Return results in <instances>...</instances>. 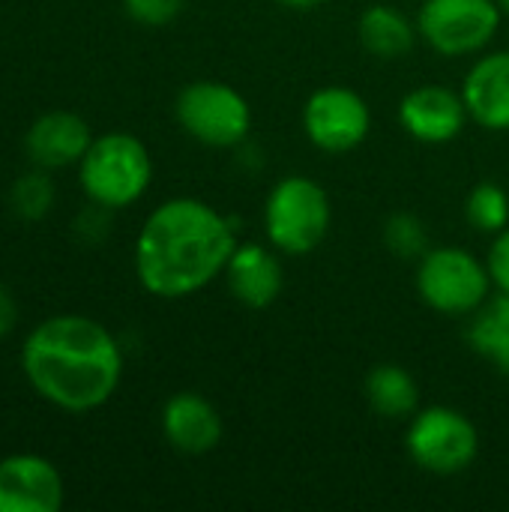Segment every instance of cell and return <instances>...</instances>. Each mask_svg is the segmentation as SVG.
Returning a JSON list of instances; mask_svg holds the SVG:
<instances>
[{"label":"cell","mask_w":509,"mask_h":512,"mask_svg":"<svg viewBox=\"0 0 509 512\" xmlns=\"http://www.w3.org/2000/svg\"><path fill=\"white\" fill-rule=\"evenodd\" d=\"M54 180L48 177V168L33 165L21 177H15L9 189V207L18 219L24 222H39L51 213L54 207Z\"/></svg>","instance_id":"cell-20"},{"label":"cell","mask_w":509,"mask_h":512,"mask_svg":"<svg viewBox=\"0 0 509 512\" xmlns=\"http://www.w3.org/2000/svg\"><path fill=\"white\" fill-rule=\"evenodd\" d=\"M498 3H501V9H504V15H507V18H509V0H498Z\"/></svg>","instance_id":"cell-27"},{"label":"cell","mask_w":509,"mask_h":512,"mask_svg":"<svg viewBox=\"0 0 509 512\" xmlns=\"http://www.w3.org/2000/svg\"><path fill=\"white\" fill-rule=\"evenodd\" d=\"M273 3H279L285 9H294V12H309V9H318L327 0H273Z\"/></svg>","instance_id":"cell-26"},{"label":"cell","mask_w":509,"mask_h":512,"mask_svg":"<svg viewBox=\"0 0 509 512\" xmlns=\"http://www.w3.org/2000/svg\"><path fill=\"white\" fill-rule=\"evenodd\" d=\"M465 219L477 234L495 237L509 225V192L492 180L477 183L465 198Z\"/></svg>","instance_id":"cell-19"},{"label":"cell","mask_w":509,"mask_h":512,"mask_svg":"<svg viewBox=\"0 0 509 512\" xmlns=\"http://www.w3.org/2000/svg\"><path fill=\"white\" fill-rule=\"evenodd\" d=\"M240 243L234 219L213 204L180 195L150 210L135 237V276L159 300H183L225 273Z\"/></svg>","instance_id":"cell-1"},{"label":"cell","mask_w":509,"mask_h":512,"mask_svg":"<svg viewBox=\"0 0 509 512\" xmlns=\"http://www.w3.org/2000/svg\"><path fill=\"white\" fill-rule=\"evenodd\" d=\"M468 345L509 378V294L489 297L468 321Z\"/></svg>","instance_id":"cell-18"},{"label":"cell","mask_w":509,"mask_h":512,"mask_svg":"<svg viewBox=\"0 0 509 512\" xmlns=\"http://www.w3.org/2000/svg\"><path fill=\"white\" fill-rule=\"evenodd\" d=\"M369 408L384 420H411L420 411V387L414 375L399 363H378L369 369L363 384Z\"/></svg>","instance_id":"cell-17"},{"label":"cell","mask_w":509,"mask_h":512,"mask_svg":"<svg viewBox=\"0 0 509 512\" xmlns=\"http://www.w3.org/2000/svg\"><path fill=\"white\" fill-rule=\"evenodd\" d=\"M384 246L390 249V255L402 258V261H420L432 243H429V231L426 222L414 213H393L384 222Z\"/></svg>","instance_id":"cell-21"},{"label":"cell","mask_w":509,"mask_h":512,"mask_svg":"<svg viewBox=\"0 0 509 512\" xmlns=\"http://www.w3.org/2000/svg\"><path fill=\"white\" fill-rule=\"evenodd\" d=\"M183 3L186 0H123V9L144 27H165L183 12Z\"/></svg>","instance_id":"cell-22"},{"label":"cell","mask_w":509,"mask_h":512,"mask_svg":"<svg viewBox=\"0 0 509 512\" xmlns=\"http://www.w3.org/2000/svg\"><path fill=\"white\" fill-rule=\"evenodd\" d=\"M108 207H99V204H93L90 201V207L87 210H81V216L75 219V234L84 240V243H99V240H105V234H108Z\"/></svg>","instance_id":"cell-24"},{"label":"cell","mask_w":509,"mask_h":512,"mask_svg":"<svg viewBox=\"0 0 509 512\" xmlns=\"http://www.w3.org/2000/svg\"><path fill=\"white\" fill-rule=\"evenodd\" d=\"M405 453L432 477L465 474L480 456V432L468 414L450 405L420 408L408 420Z\"/></svg>","instance_id":"cell-6"},{"label":"cell","mask_w":509,"mask_h":512,"mask_svg":"<svg viewBox=\"0 0 509 512\" xmlns=\"http://www.w3.org/2000/svg\"><path fill=\"white\" fill-rule=\"evenodd\" d=\"M486 267H489L495 291L509 294V225L492 237V246L486 252Z\"/></svg>","instance_id":"cell-23"},{"label":"cell","mask_w":509,"mask_h":512,"mask_svg":"<svg viewBox=\"0 0 509 512\" xmlns=\"http://www.w3.org/2000/svg\"><path fill=\"white\" fill-rule=\"evenodd\" d=\"M78 183L99 207H132L153 183V159L147 144L129 132H105L93 138L78 162Z\"/></svg>","instance_id":"cell-3"},{"label":"cell","mask_w":509,"mask_h":512,"mask_svg":"<svg viewBox=\"0 0 509 512\" xmlns=\"http://www.w3.org/2000/svg\"><path fill=\"white\" fill-rule=\"evenodd\" d=\"M66 489L54 462L36 453L0 459V512H57Z\"/></svg>","instance_id":"cell-11"},{"label":"cell","mask_w":509,"mask_h":512,"mask_svg":"<svg viewBox=\"0 0 509 512\" xmlns=\"http://www.w3.org/2000/svg\"><path fill=\"white\" fill-rule=\"evenodd\" d=\"M21 372L48 405L87 414L117 393L123 381V348L105 324L87 315H51L27 333Z\"/></svg>","instance_id":"cell-2"},{"label":"cell","mask_w":509,"mask_h":512,"mask_svg":"<svg viewBox=\"0 0 509 512\" xmlns=\"http://www.w3.org/2000/svg\"><path fill=\"white\" fill-rule=\"evenodd\" d=\"M225 285L231 297L246 309H267L285 288V270L279 252L264 243H237L225 264Z\"/></svg>","instance_id":"cell-12"},{"label":"cell","mask_w":509,"mask_h":512,"mask_svg":"<svg viewBox=\"0 0 509 512\" xmlns=\"http://www.w3.org/2000/svg\"><path fill=\"white\" fill-rule=\"evenodd\" d=\"M15 321H18L15 297L9 294V288H3V285H0V339H6V336L15 330Z\"/></svg>","instance_id":"cell-25"},{"label":"cell","mask_w":509,"mask_h":512,"mask_svg":"<svg viewBox=\"0 0 509 512\" xmlns=\"http://www.w3.org/2000/svg\"><path fill=\"white\" fill-rule=\"evenodd\" d=\"M180 129L204 147L234 150L252 132V108L246 96L225 81H192L174 99Z\"/></svg>","instance_id":"cell-7"},{"label":"cell","mask_w":509,"mask_h":512,"mask_svg":"<svg viewBox=\"0 0 509 512\" xmlns=\"http://www.w3.org/2000/svg\"><path fill=\"white\" fill-rule=\"evenodd\" d=\"M501 21L504 9L498 0H423L417 9V33L441 57L483 54Z\"/></svg>","instance_id":"cell-8"},{"label":"cell","mask_w":509,"mask_h":512,"mask_svg":"<svg viewBox=\"0 0 509 512\" xmlns=\"http://www.w3.org/2000/svg\"><path fill=\"white\" fill-rule=\"evenodd\" d=\"M468 120L462 90L444 84L414 87L399 102V126L420 144H450L465 132Z\"/></svg>","instance_id":"cell-10"},{"label":"cell","mask_w":509,"mask_h":512,"mask_svg":"<svg viewBox=\"0 0 509 512\" xmlns=\"http://www.w3.org/2000/svg\"><path fill=\"white\" fill-rule=\"evenodd\" d=\"M93 141V132L84 117L72 111H48L36 117L24 135V150L39 168H66L78 165Z\"/></svg>","instance_id":"cell-15"},{"label":"cell","mask_w":509,"mask_h":512,"mask_svg":"<svg viewBox=\"0 0 509 512\" xmlns=\"http://www.w3.org/2000/svg\"><path fill=\"white\" fill-rule=\"evenodd\" d=\"M303 132L312 147L330 156L357 150L372 132L369 102L342 84H327L315 90L303 105Z\"/></svg>","instance_id":"cell-9"},{"label":"cell","mask_w":509,"mask_h":512,"mask_svg":"<svg viewBox=\"0 0 509 512\" xmlns=\"http://www.w3.org/2000/svg\"><path fill=\"white\" fill-rule=\"evenodd\" d=\"M333 222L330 195L306 174L282 177L264 201V234L279 255H312Z\"/></svg>","instance_id":"cell-4"},{"label":"cell","mask_w":509,"mask_h":512,"mask_svg":"<svg viewBox=\"0 0 509 512\" xmlns=\"http://www.w3.org/2000/svg\"><path fill=\"white\" fill-rule=\"evenodd\" d=\"M471 123L489 132H509V51H483L462 81Z\"/></svg>","instance_id":"cell-14"},{"label":"cell","mask_w":509,"mask_h":512,"mask_svg":"<svg viewBox=\"0 0 509 512\" xmlns=\"http://www.w3.org/2000/svg\"><path fill=\"white\" fill-rule=\"evenodd\" d=\"M357 39L372 57L399 60L417 45L420 33H417V21H411L399 6L372 3L357 18Z\"/></svg>","instance_id":"cell-16"},{"label":"cell","mask_w":509,"mask_h":512,"mask_svg":"<svg viewBox=\"0 0 509 512\" xmlns=\"http://www.w3.org/2000/svg\"><path fill=\"white\" fill-rule=\"evenodd\" d=\"M420 300L450 318H471L495 291L483 258L462 246H432L414 273Z\"/></svg>","instance_id":"cell-5"},{"label":"cell","mask_w":509,"mask_h":512,"mask_svg":"<svg viewBox=\"0 0 509 512\" xmlns=\"http://www.w3.org/2000/svg\"><path fill=\"white\" fill-rule=\"evenodd\" d=\"M159 423H162L165 441L183 456H204L216 450L225 435L219 408L207 396L192 393V390L174 393L162 405Z\"/></svg>","instance_id":"cell-13"}]
</instances>
